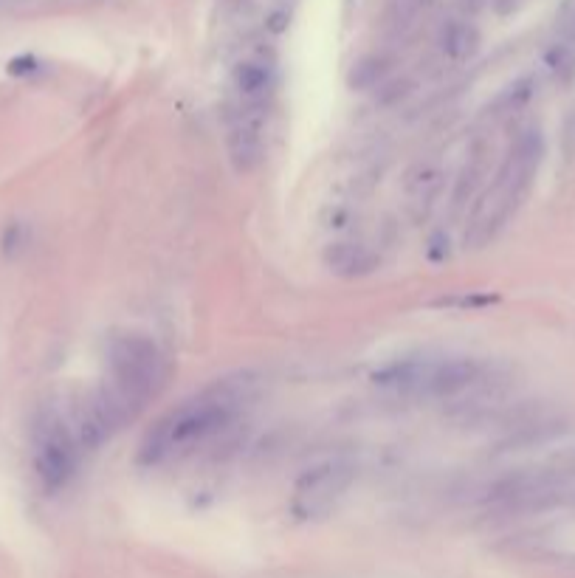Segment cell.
<instances>
[{
	"instance_id": "1",
	"label": "cell",
	"mask_w": 575,
	"mask_h": 578,
	"mask_svg": "<svg viewBox=\"0 0 575 578\" xmlns=\"http://www.w3.org/2000/svg\"><path fill=\"white\" fill-rule=\"evenodd\" d=\"M251 401L249 378H223L198 395L181 401L178 407L161 415L153 429L144 435L139 460L144 466H164L184 460L220 438Z\"/></svg>"
},
{
	"instance_id": "2",
	"label": "cell",
	"mask_w": 575,
	"mask_h": 578,
	"mask_svg": "<svg viewBox=\"0 0 575 578\" xmlns=\"http://www.w3.org/2000/svg\"><path fill=\"white\" fill-rule=\"evenodd\" d=\"M544 156V139L539 130H525L511 153L505 156L502 167H499L497 178L491 181V187L477 198V204L471 209V220H468L466 243L471 249H480L485 243H491L494 237L502 232V226L511 220V215L525 201L530 184L539 172Z\"/></svg>"
},
{
	"instance_id": "3",
	"label": "cell",
	"mask_w": 575,
	"mask_h": 578,
	"mask_svg": "<svg viewBox=\"0 0 575 578\" xmlns=\"http://www.w3.org/2000/svg\"><path fill=\"white\" fill-rule=\"evenodd\" d=\"M167 381V359L150 336L119 333L108 344V387L136 418Z\"/></svg>"
},
{
	"instance_id": "4",
	"label": "cell",
	"mask_w": 575,
	"mask_h": 578,
	"mask_svg": "<svg viewBox=\"0 0 575 578\" xmlns=\"http://www.w3.org/2000/svg\"><path fill=\"white\" fill-rule=\"evenodd\" d=\"M353 483H356V466L350 460L342 457L322 460L299 474L291 494V511L299 519H325L339 508V502L347 497Z\"/></svg>"
},
{
	"instance_id": "5",
	"label": "cell",
	"mask_w": 575,
	"mask_h": 578,
	"mask_svg": "<svg viewBox=\"0 0 575 578\" xmlns=\"http://www.w3.org/2000/svg\"><path fill=\"white\" fill-rule=\"evenodd\" d=\"M34 469L40 483L46 485L48 491L63 488L79 463V443L71 432V423L65 421L63 415L57 412H43L37 423H34Z\"/></svg>"
},
{
	"instance_id": "6",
	"label": "cell",
	"mask_w": 575,
	"mask_h": 578,
	"mask_svg": "<svg viewBox=\"0 0 575 578\" xmlns=\"http://www.w3.org/2000/svg\"><path fill=\"white\" fill-rule=\"evenodd\" d=\"M127 421H133L130 409L108 390L96 387L94 392H85L74 407L71 415V432L77 438L82 452H96L102 443H108Z\"/></svg>"
},
{
	"instance_id": "7",
	"label": "cell",
	"mask_w": 575,
	"mask_h": 578,
	"mask_svg": "<svg viewBox=\"0 0 575 578\" xmlns=\"http://www.w3.org/2000/svg\"><path fill=\"white\" fill-rule=\"evenodd\" d=\"M265 116L268 110L234 108L229 122V158L240 172H251L265 156Z\"/></svg>"
},
{
	"instance_id": "8",
	"label": "cell",
	"mask_w": 575,
	"mask_h": 578,
	"mask_svg": "<svg viewBox=\"0 0 575 578\" xmlns=\"http://www.w3.org/2000/svg\"><path fill=\"white\" fill-rule=\"evenodd\" d=\"M274 65L263 60V57H251L243 63L234 65L232 71V88L237 96L240 110H268L271 96H274Z\"/></svg>"
},
{
	"instance_id": "9",
	"label": "cell",
	"mask_w": 575,
	"mask_h": 578,
	"mask_svg": "<svg viewBox=\"0 0 575 578\" xmlns=\"http://www.w3.org/2000/svg\"><path fill=\"white\" fill-rule=\"evenodd\" d=\"M440 189H443V170L437 164H432V161L418 164L415 170L409 172L406 195H409V206H412L415 218H426L429 215V209L440 198Z\"/></svg>"
},
{
	"instance_id": "10",
	"label": "cell",
	"mask_w": 575,
	"mask_h": 578,
	"mask_svg": "<svg viewBox=\"0 0 575 578\" xmlns=\"http://www.w3.org/2000/svg\"><path fill=\"white\" fill-rule=\"evenodd\" d=\"M480 43L482 37L477 32V26H471L466 20H451L449 26H443V34H440V48L454 63L471 60L480 51Z\"/></svg>"
},
{
	"instance_id": "11",
	"label": "cell",
	"mask_w": 575,
	"mask_h": 578,
	"mask_svg": "<svg viewBox=\"0 0 575 578\" xmlns=\"http://www.w3.org/2000/svg\"><path fill=\"white\" fill-rule=\"evenodd\" d=\"M325 263L330 271L342 274V277H361L370 274L375 268V257L358 243H336L325 254Z\"/></svg>"
},
{
	"instance_id": "12",
	"label": "cell",
	"mask_w": 575,
	"mask_h": 578,
	"mask_svg": "<svg viewBox=\"0 0 575 578\" xmlns=\"http://www.w3.org/2000/svg\"><path fill=\"white\" fill-rule=\"evenodd\" d=\"M482 175H485V153L477 147V150L466 158V164H463V170H460V178H457V184H454V195H451L454 209H463L468 201L477 198Z\"/></svg>"
},
{
	"instance_id": "13",
	"label": "cell",
	"mask_w": 575,
	"mask_h": 578,
	"mask_svg": "<svg viewBox=\"0 0 575 578\" xmlns=\"http://www.w3.org/2000/svg\"><path fill=\"white\" fill-rule=\"evenodd\" d=\"M387 71L389 63L384 57H364V60L353 68L350 85H353V88H373V85H378L381 79L387 77Z\"/></svg>"
},
{
	"instance_id": "14",
	"label": "cell",
	"mask_w": 575,
	"mask_h": 578,
	"mask_svg": "<svg viewBox=\"0 0 575 578\" xmlns=\"http://www.w3.org/2000/svg\"><path fill=\"white\" fill-rule=\"evenodd\" d=\"M544 63H547V68H550L556 77L567 79L575 68V48L570 46V43H559V46H553L544 54Z\"/></svg>"
},
{
	"instance_id": "15",
	"label": "cell",
	"mask_w": 575,
	"mask_h": 578,
	"mask_svg": "<svg viewBox=\"0 0 575 578\" xmlns=\"http://www.w3.org/2000/svg\"><path fill=\"white\" fill-rule=\"evenodd\" d=\"M530 96H533V79L525 77L519 79V82H513L511 88L497 99L499 113H502V110H516L522 108V105H528Z\"/></svg>"
},
{
	"instance_id": "16",
	"label": "cell",
	"mask_w": 575,
	"mask_h": 578,
	"mask_svg": "<svg viewBox=\"0 0 575 578\" xmlns=\"http://www.w3.org/2000/svg\"><path fill=\"white\" fill-rule=\"evenodd\" d=\"M288 23H291V12L288 9H274L271 15L265 17V26H268V32L280 34L288 29Z\"/></svg>"
},
{
	"instance_id": "17",
	"label": "cell",
	"mask_w": 575,
	"mask_h": 578,
	"mask_svg": "<svg viewBox=\"0 0 575 578\" xmlns=\"http://www.w3.org/2000/svg\"><path fill=\"white\" fill-rule=\"evenodd\" d=\"M564 150H567V156H575V113L567 119V127H564Z\"/></svg>"
},
{
	"instance_id": "18",
	"label": "cell",
	"mask_w": 575,
	"mask_h": 578,
	"mask_svg": "<svg viewBox=\"0 0 575 578\" xmlns=\"http://www.w3.org/2000/svg\"><path fill=\"white\" fill-rule=\"evenodd\" d=\"M34 68V57H20V60H12L9 65V71L12 74H26V71H32Z\"/></svg>"
},
{
	"instance_id": "19",
	"label": "cell",
	"mask_w": 575,
	"mask_h": 578,
	"mask_svg": "<svg viewBox=\"0 0 575 578\" xmlns=\"http://www.w3.org/2000/svg\"><path fill=\"white\" fill-rule=\"evenodd\" d=\"M482 3H485V0H466V9H471V12H477Z\"/></svg>"
},
{
	"instance_id": "20",
	"label": "cell",
	"mask_w": 575,
	"mask_h": 578,
	"mask_svg": "<svg viewBox=\"0 0 575 578\" xmlns=\"http://www.w3.org/2000/svg\"><path fill=\"white\" fill-rule=\"evenodd\" d=\"M412 3H415V6H429L432 0H412Z\"/></svg>"
}]
</instances>
